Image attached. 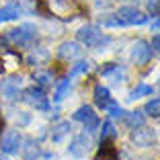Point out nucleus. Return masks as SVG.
<instances>
[{"label":"nucleus","mask_w":160,"mask_h":160,"mask_svg":"<svg viewBox=\"0 0 160 160\" xmlns=\"http://www.w3.org/2000/svg\"><path fill=\"white\" fill-rule=\"evenodd\" d=\"M39 6L45 14L62 21H72L80 12L76 0H39Z\"/></svg>","instance_id":"f257e3e1"},{"label":"nucleus","mask_w":160,"mask_h":160,"mask_svg":"<svg viewBox=\"0 0 160 160\" xmlns=\"http://www.w3.org/2000/svg\"><path fill=\"white\" fill-rule=\"evenodd\" d=\"M148 17L133 6H121L115 12V19H105V25H144Z\"/></svg>","instance_id":"f03ea898"},{"label":"nucleus","mask_w":160,"mask_h":160,"mask_svg":"<svg viewBox=\"0 0 160 160\" xmlns=\"http://www.w3.org/2000/svg\"><path fill=\"white\" fill-rule=\"evenodd\" d=\"M35 37H37V29L31 23H25L17 29H10L8 33H6V39H8L10 43H14V45H27V43H31Z\"/></svg>","instance_id":"7ed1b4c3"},{"label":"nucleus","mask_w":160,"mask_h":160,"mask_svg":"<svg viewBox=\"0 0 160 160\" xmlns=\"http://www.w3.org/2000/svg\"><path fill=\"white\" fill-rule=\"evenodd\" d=\"M78 41L84 43L86 47H97V45H103V43H109V37H103V31L99 27L86 25L78 31Z\"/></svg>","instance_id":"20e7f679"},{"label":"nucleus","mask_w":160,"mask_h":160,"mask_svg":"<svg viewBox=\"0 0 160 160\" xmlns=\"http://www.w3.org/2000/svg\"><path fill=\"white\" fill-rule=\"evenodd\" d=\"M23 94H25L23 99L27 101V103H31L33 107H37L39 111H47V109H49V103H47V97H45V92H43L41 88L33 86V88H27Z\"/></svg>","instance_id":"39448f33"},{"label":"nucleus","mask_w":160,"mask_h":160,"mask_svg":"<svg viewBox=\"0 0 160 160\" xmlns=\"http://www.w3.org/2000/svg\"><path fill=\"white\" fill-rule=\"evenodd\" d=\"M74 119L80 123H84L86 132H94L97 129V125H99V119H97V113H94L92 109L88 107V105H84V107H80L78 111L74 113Z\"/></svg>","instance_id":"423d86ee"},{"label":"nucleus","mask_w":160,"mask_h":160,"mask_svg":"<svg viewBox=\"0 0 160 160\" xmlns=\"http://www.w3.org/2000/svg\"><path fill=\"white\" fill-rule=\"evenodd\" d=\"M154 140H156V133H154V129H150V127H136V132L132 133V142L136 144V146H140V148H148V146H152L154 144Z\"/></svg>","instance_id":"0eeeda50"},{"label":"nucleus","mask_w":160,"mask_h":160,"mask_svg":"<svg viewBox=\"0 0 160 160\" xmlns=\"http://www.w3.org/2000/svg\"><path fill=\"white\" fill-rule=\"evenodd\" d=\"M150 56H152V49H150V45H148L146 41L138 39V41L132 45V60L136 62L138 66H144V64H148Z\"/></svg>","instance_id":"6e6552de"},{"label":"nucleus","mask_w":160,"mask_h":160,"mask_svg":"<svg viewBox=\"0 0 160 160\" xmlns=\"http://www.w3.org/2000/svg\"><path fill=\"white\" fill-rule=\"evenodd\" d=\"M0 148L4 154H17L21 148V133L17 129H10V132L4 133L2 142H0Z\"/></svg>","instance_id":"1a4fd4ad"},{"label":"nucleus","mask_w":160,"mask_h":160,"mask_svg":"<svg viewBox=\"0 0 160 160\" xmlns=\"http://www.w3.org/2000/svg\"><path fill=\"white\" fill-rule=\"evenodd\" d=\"M90 148V140L86 138V133H82V136H76L74 140L70 142V146H68V152H70L72 156H84L86 152H88Z\"/></svg>","instance_id":"9d476101"},{"label":"nucleus","mask_w":160,"mask_h":160,"mask_svg":"<svg viewBox=\"0 0 160 160\" xmlns=\"http://www.w3.org/2000/svg\"><path fill=\"white\" fill-rule=\"evenodd\" d=\"M80 53H82V47L74 41H66V43H62V45L58 47V58H60V60H66V62L78 58Z\"/></svg>","instance_id":"9b49d317"},{"label":"nucleus","mask_w":160,"mask_h":160,"mask_svg":"<svg viewBox=\"0 0 160 160\" xmlns=\"http://www.w3.org/2000/svg\"><path fill=\"white\" fill-rule=\"evenodd\" d=\"M0 90H2V94H4L6 99H10V101L19 99V94H21V82H19V78L4 80V82L0 84Z\"/></svg>","instance_id":"f8f14e48"},{"label":"nucleus","mask_w":160,"mask_h":160,"mask_svg":"<svg viewBox=\"0 0 160 160\" xmlns=\"http://www.w3.org/2000/svg\"><path fill=\"white\" fill-rule=\"evenodd\" d=\"M19 14H21V6L17 4H6L0 8V23H8V21H14V19H19Z\"/></svg>","instance_id":"ddd939ff"},{"label":"nucleus","mask_w":160,"mask_h":160,"mask_svg":"<svg viewBox=\"0 0 160 160\" xmlns=\"http://www.w3.org/2000/svg\"><path fill=\"white\" fill-rule=\"evenodd\" d=\"M94 103L99 105L101 109H107V105L111 103V97H109V88H105L103 84H99L94 88Z\"/></svg>","instance_id":"4468645a"},{"label":"nucleus","mask_w":160,"mask_h":160,"mask_svg":"<svg viewBox=\"0 0 160 160\" xmlns=\"http://www.w3.org/2000/svg\"><path fill=\"white\" fill-rule=\"evenodd\" d=\"M70 129H72V127H70V123H68V121H60L56 127H53L52 140H53V142H62L64 138L68 136V133H70Z\"/></svg>","instance_id":"2eb2a0df"},{"label":"nucleus","mask_w":160,"mask_h":160,"mask_svg":"<svg viewBox=\"0 0 160 160\" xmlns=\"http://www.w3.org/2000/svg\"><path fill=\"white\" fill-rule=\"evenodd\" d=\"M125 123L132 127V129L142 127L144 125V115H142V111H132L129 115H125Z\"/></svg>","instance_id":"dca6fc26"},{"label":"nucleus","mask_w":160,"mask_h":160,"mask_svg":"<svg viewBox=\"0 0 160 160\" xmlns=\"http://www.w3.org/2000/svg\"><path fill=\"white\" fill-rule=\"evenodd\" d=\"M88 68H90V64H88L86 60H80V62H76L74 66H72V70H70V76H68V78H70V80H72V78H76L78 74H82V72H86Z\"/></svg>","instance_id":"f3484780"},{"label":"nucleus","mask_w":160,"mask_h":160,"mask_svg":"<svg viewBox=\"0 0 160 160\" xmlns=\"http://www.w3.org/2000/svg\"><path fill=\"white\" fill-rule=\"evenodd\" d=\"M25 144H27V146H25L23 158L25 160H35V158H37V146H35V142L33 140H27Z\"/></svg>","instance_id":"a211bd4d"},{"label":"nucleus","mask_w":160,"mask_h":160,"mask_svg":"<svg viewBox=\"0 0 160 160\" xmlns=\"http://www.w3.org/2000/svg\"><path fill=\"white\" fill-rule=\"evenodd\" d=\"M146 94H152V86L148 84H140L129 92V99H140V97H146Z\"/></svg>","instance_id":"6ab92c4d"},{"label":"nucleus","mask_w":160,"mask_h":160,"mask_svg":"<svg viewBox=\"0 0 160 160\" xmlns=\"http://www.w3.org/2000/svg\"><path fill=\"white\" fill-rule=\"evenodd\" d=\"M148 115H152V117H158L160 115V99H154V101H150V103L146 105V109H144Z\"/></svg>","instance_id":"aec40b11"},{"label":"nucleus","mask_w":160,"mask_h":160,"mask_svg":"<svg viewBox=\"0 0 160 160\" xmlns=\"http://www.w3.org/2000/svg\"><path fill=\"white\" fill-rule=\"evenodd\" d=\"M68 88H70V78H66V80H64V82H62L60 86H58V90H56V97H53V101H62Z\"/></svg>","instance_id":"412c9836"},{"label":"nucleus","mask_w":160,"mask_h":160,"mask_svg":"<svg viewBox=\"0 0 160 160\" xmlns=\"http://www.w3.org/2000/svg\"><path fill=\"white\" fill-rule=\"evenodd\" d=\"M35 80H37L39 84L47 86V84H52V80H53V76L49 74V72H37V76H35Z\"/></svg>","instance_id":"4be33fe9"},{"label":"nucleus","mask_w":160,"mask_h":160,"mask_svg":"<svg viewBox=\"0 0 160 160\" xmlns=\"http://www.w3.org/2000/svg\"><path fill=\"white\" fill-rule=\"evenodd\" d=\"M109 136H115V129H113V123L111 121H105L103 123V133H101V142H105Z\"/></svg>","instance_id":"5701e85b"},{"label":"nucleus","mask_w":160,"mask_h":160,"mask_svg":"<svg viewBox=\"0 0 160 160\" xmlns=\"http://www.w3.org/2000/svg\"><path fill=\"white\" fill-rule=\"evenodd\" d=\"M107 111H109V115H113V117H123V109L119 107L117 103H113V101L107 105Z\"/></svg>","instance_id":"b1692460"},{"label":"nucleus","mask_w":160,"mask_h":160,"mask_svg":"<svg viewBox=\"0 0 160 160\" xmlns=\"http://www.w3.org/2000/svg\"><path fill=\"white\" fill-rule=\"evenodd\" d=\"M148 10H150L152 14L160 12V0H148Z\"/></svg>","instance_id":"393cba45"},{"label":"nucleus","mask_w":160,"mask_h":160,"mask_svg":"<svg viewBox=\"0 0 160 160\" xmlns=\"http://www.w3.org/2000/svg\"><path fill=\"white\" fill-rule=\"evenodd\" d=\"M152 47H154V52H156V53H160V35L152 37Z\"/></svg>","instance_id":"a878e982"},{"label":"nucleus","mask_w":160,"mask_h":160,"mask_svg":"<svg viewBox=\"0 0 160 160\" xmlns=\"http://www.w3.org/2000/svg\"><path fill=\"white\" fill-rule=\"evenodd\" d=\"M152 29H154V31H160V19L156 21V23H152Z\"/></svg>","instance_id":"bb28decb"},{"label":"nucleus","mask_w":160,"mask_h":160,"mask_svg":"<svg viewBox=\"0 0 160 160\" xmlns=\"http://www.w3.org/2000/svg\"><path fill=\"white\" fill-rule=\"evenodd\" d=\"M0 160H6V158H0Z\"/></svg>","instance_id":"cd10ccee"}]
</instances>
